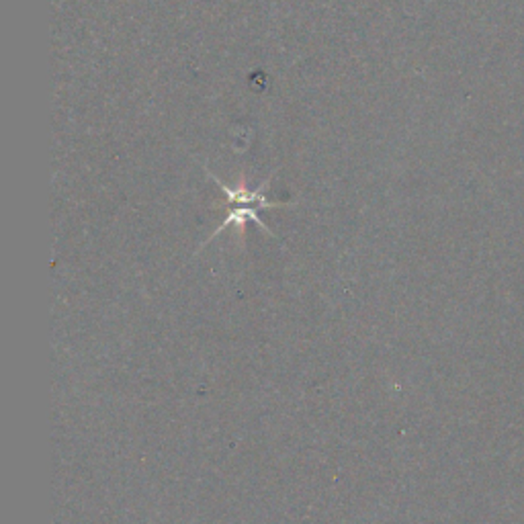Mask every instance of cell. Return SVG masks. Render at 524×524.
Instances as JSON below:
<instances>
[{"mask_svg": "<svg viewBox=\"0 0 524 524\" xmlns=\"http://www.w3.org/2000/svg\"><path fill=\"white\" fill-rule=\"evenodd\" d=\"M205 172H207V176L213 178V181L219 185V189L224 191V195L228 199V205H232V207H248L250 203H256L258 207H262V210H272V207H285L281 203H272V201H269L267 197H264V191H267L271 178H267V181H264L261 186H258V189L248 191L246 186H238V189H232V186H228V185L221 183L218 176H213V172H210L207 168H205Z\"/></svg>", "mask_w": 524, "mask_h": 524, "instance_id": "1", "label": "cell"}, {"mask_svg": "<svg viewBox=\"0 0 524 524\" xmlns=\"http://www.w3.org/2000/svg\"><path fill=\"white\" fill-rule=\"evenodd\" d=\"M254 221V224L262 229V232H267V234H271L272 236V232L271 229L262 224V219L258 218V213L254 211V210H250V207H232V210H229V213H228V218H226V221L224 224H221L218 229H215V232L211 234V238L207 240L205 244H210L215 236H219L221 232H224L226 228H229V226H236L238 228V234H240V238L244 236V228H246V221ZM203 244V246H205Z\"/></svg>", "mask_w": 524, "mask_h": 524, "instance_id": "2", "label": "cell"}]
</instances>
